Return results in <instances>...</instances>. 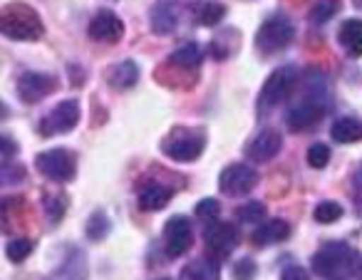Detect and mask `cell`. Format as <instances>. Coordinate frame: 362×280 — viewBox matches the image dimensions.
<instances>
[{"mask_svg": "<svg viewBox=\"0 0 362 280\" xmlns=\"http://www.w3.org/2000/svg\"><path fill=\"white\" fill-rule=\"evenodd\" d=\"M0 33L11 40H37L42 35V23L28 6H13L0 18Z\"/></svg>", "mask_w": 362, "mask_h": 280, "instance_id": "2", "label": "cell"}, {"mask_svg": "<svg viewBox=\"0 0 362 280\" xmlns=\"http://www.w3.org/2000/svg\"><path fill=\"white\" fill-rule=\"evenodd\" d=\"M0 146H3V164H11L13 161V154H16V144L8 134L0 136Z\"/></svg>", "mask_w": 362, "mask_h": 280, "instance_id": "35", "label": "cell"}, {"mask_svg": "<svg viewBox=\"0 0 362 280\" xmlns=\"http://www.w3.org/2000/svg\"><path fill=\"white\" fill-rule=\"evenodd\" d=\"M171 201V189L164 184H146L139 191V206L144 211H159Z\"/></svg>", "mask_w": 362, "mask_h": 280, "instance_id": "23", "label": "cell"}, {"mask_svg": "<svg viewBox=\"0 0 362 280\" xmlns=\"http://www.w3.org/2000/svg\"><path fill=\"white\" fill-rule=\"evenodd\" d=\"M233 216H236V221H241V223H258V221L266 218V206H263L261 201H246V204L233 211Z\"/></svg>", "mask_w": 362, "mask_h": 280, "instance_id": "25", "label": "cell"}, {"mask_svg": "<svg viewBox=\"0 0 362 280\" xmlns=\"http://www.w3.org/2000/svg\"><path fill=\"white\" fill-rule=\"evenodd\" d=\"M313 216H315L317 223H335L337 218L342 216V206L337 204V201H320V204L315 206V211H313Z\"/></svg>", "mask_w": 362, "mask_h": 280, "instance_id": "27", "label": "cell"}, {"mask_svg": "<svg viewBox=\"0 0 362 280\" xmlns=\"http://www.w3.org/2000/svg\"><path fill=\"white\" fill-rule=\"evenodd\" d=\"M293 42V23L286 16H271L256 33V47L263 55H276Z\"/></svg>", "mask_w": 362, "mask_h": 280, "instance_id": "3", "label": "cell"}, {"mask_svg": "<svg viewBox=\"0 0 362 280\" xmlns=\"http://www.w3.org/2000/svg\"><path fill=\"white\" fill-rule=\"evenodd\" d=\"M90 37L97 42H107V45H115L124 35V23L115 16L112 11H100L90 21Z\"/></svg>", "mask_w": 362, "mask_h": 280, "instance_id": "11", "label": "cell"}, {"mask_svg": "<svg viewBox=\"0 0 362 280\" xmlns=\"http://www.w3.org/2000/svg\"><path fill=\"white\" fill-rule=\"evenodd\" d=\"M161 280H169V278H161Z\"/></svg>", "mask_w": 362, "mask_h": 280, "instance_id": "38", "label": "cell"}, {"mask_svg": "<svg viewBox=\"0 0 362 280\" xmlns=\"http://www.w3.org/2000/svg\"><path fill=\"white\" fill-rule=\"evenodd\" d=\"M80 122V102L77 100H65L60 105L52 107L50 115L42 119L40 132L42 136H55V134H67L72 132Z\"/></svg>", "mask_w": 362, "mask_h": 280, "instance_id": "6", "label": "cell"}, {"mask_svg": "<svg viewBox=\"0 0 362 280\" xmlns=\"http://www.w3.org/2000/svg\"><path fill=\"white\" fill-rule=\"evenodd\" d=\"M194 243V231H192V221L187 216H174V218L166 221L164 228V248L169 258H179L184 255Z\"/></svg>", "mask_w": 362, "mask_h": 280, "instance_id": "8", "label": "cell"}, {"mask_svg": "<svg viewBox=\"0 0 362 280\" xmlns=\"http://www.w3.org/2000/svg\"><path fill=\"white\" fill-rule=\"evenodd\" d=\"M35 166L42 176H47L50 181H72L75 179V156L67 149H47L42 154L35 156Z\"/></svg>", "mask_w": 362, "mask_h": 280, "instance_id": "5", "label": "cell"}, {"mask_svg": "<svg viewBox=\"0 0 362 280\" xmlns=\"http://www.w3.org/2000/svg\"><path fill=\"white\" fill-rule=\"evenodd\" d=\"M352 3H355L357 8H362V0H352Z\"/></svg>", "mask_w": 362, "mask_h": 280, "instance_id": "37", "label": "cell"}, {"mask_svg": "<svg viewBox=\"0 0 362 280\" xmlns=\"http://www.w3.org/2000/svg\"><path fill=\"white\" fill-rule=\"evenodd\" d=\"M283 146V136L276 129H263L258 136H253V141L246 146V156L251 161H271L273 156L281 151Z\"/></svg>", "mask_w": 362, "mask_h": 280, "instance_id": "12", "label": "cell"}, {"mask_svg": "<svg viewBox=\"0 0 362 280\" xmlns=\"http://www.w3.org/2000/svg\"><path fill=\"white\" fill-rule=\"evenodd\" d=\"M337 11V0H317L315 6L310 8V23L313 25H322V23H327L332 16H335Z\"/></svg>", "mask_w": 362, "mask_h": 280, "instance_id": "28", "label": "cell"}, {"mask_svg": "<svg viewBox=\"0 0 362 280\" xmlns=\"http://www.w3.org/2000/svg\"><path fill=\"white\" fill-rule=\"evenodd\" d=\"M327 161H330V149H327L325 144H313L310 149H308V164L313 166V169H325Z\"/></svg>", "mask_w": 362, "mask_h": 280, "instance_id": "30", "label": "cell"}, {"mask_svg": "<svg viewBox=\"0 0 362 280\" xmlns=\"http://www.w3.org/2000/svg\"><path fill=\"white\" fill-rule=\"evenodd\" d=\"M23 174H25V169L21 164L13 166V161L11 164H3V181L6 184H16V179H23Z\"/></svg>", "mask_w": 362, "mask_h": 280, "instance_id": "34", "label": "cell"}, {"mask_svg": "<svg viewBox=\"0 0 362 280\" xmlns=\"http://www.w3.org/2000/svg\"><path fill=\"white\" fill-rule=\"evenodd\" d=\"M192 18L197 25L214 28L226 18V6H221L218 0H197L192 3Z\"/></svg>", "mask_w": 362, "mask_h": 280, "instance_id": "20", "label": "cell"}, {"mask_svg": "<svg viewBox=\"0 0 362 280\" xmlns=\"http://www.w3.org/2000/svg\"><path fill=\"white\" fill-rule=\"evenodd\" d=\"M337 40L345 47V52L350 57H360L362 55V21H345L337 33Z\"/></svg>", "mask_w": 362, "mask_h": 280, "instance_id": "22", "label": "cell"}, {"mask_svg": "<svg viewBox=\"0 0 362 280\" xmlns=\"http://www.w3.org/2000/svg\"><path fill=\"white\" fill-rule=\"evenodd\" d=\"M30 253H33L30 238H13L11 243L6 245V255H8V260H13V263H21V260H25Z\"/></svg>", "mask_w": 362, "mask_h": 280, "instance_id": "29", "label": "cell"}, {"mask_svg": "<svg viewBox=\"0 0 362 280\" xmlns=\"http://www.w3.org/2000/svg\"><path fill=\"white\" fill-rule=\"evenodd\" d=\"M164 151L174 161H194L204 151V139L199 134H181L176 139L166 141Z\"/></svg>", "mask_w": 362, "mask_h": 280, "instance_id": "14", "label": "cell"}, {"mask_svg": "<svg viewBox=\"0 0 362 280\" xmlns=\"http://www.w3.org/2000/svg\"><path fill=\"white\" fill-rule=\"evenodd\" d=\"M206 240V255H211L214 260L221 263L223 258L233 253V248L238 245V231L233 223H214L204 235Z\"/></svg>", "mask_w": 362, "mask_h": 280, "instance_id": "9", "label": "cell"}, {"mask_svg": "<svg viewBox=\"0 0 362 280\" xmlns=\"http://www.w3.org/2000/svg\"><path fill=\"white\" fill-rule=\"evenodd\" d=\"M110 233V218L105 211H95L87 221V238L90 240H105Z\"/></svg>", "mask_w": 362, "mask_h": 280, "instance_id": "26", "label": "cell"}, {"mask_svg": "<svg viewBox=\"0 0 362 280\" xmlns=\"http://www.w3.org/2000/svg\"><path fill=\"white\" fill-rule=\"evenodd\" d=\"M107 82L112 90H132L139 82V67L134 60H122L107 70Z\"/></svg>", "mask_w": 362, "mask_h": 280, "instance_id": "18", "label": "cell"}, {"mask_svg": "<svg viewBox=\"0 0 362 280\" xmlns=\"http://www.w3.org/2000/svg\"><path fill=\"white\" fill-rule=\"evenodd\" d=\"M258 184V171L248 164H231L218 176V189L226 196H246Z\"/></svg>", "mask_w": 362, "mask_h": 280, "instance_id": "7", "label": "cell"}, {"mask_svg": "<svg viewBox=\"0 0 362 280\" xmlns=\"http://www.w3.org/2000/svg\"><path fill=\"white\" fill-rule=\"evenodd\" d=\"M325 115V110L308 100H300L298 105H293L286 115V122H288V129L291 132H305L310 127H315L320 122V117Z\"/></svg>", "mask_w": 362, "mask_h": 280, "instance_id": "13", "label": "cell"}, {"mask_svg": "<svg viewBox=\"0 0 362 280\" xmlns=\"http://www.w3.org/2000/svg\"><path fill=\"white\" fill-rule=\"evenodd\" d=\"M57 90V80L45 72H25L18 82V95L25 105H37Z\"/></svg>", "mask_w": 362, "mask_h": 280, "instance_id": "10", "label": "cell"}, {"mask_svg": "<svg viewBox=\"0 0 362 280\" xmlns=\"http://www.w3.org/2000/svg\"><path fill=\"white\" fill-rule=\"evenodd\" d=\"M303 100L313 102V105L322 107V110H327V105H330V87H327V80L322 72L317 70H308L305 77H303Z\"/></svg>", "mask_w": 362, "mask_h": 280, "instance_id": "16", "label": "cell"}, {"mask_svg": "<svg viewBox=\"0 0 362 280\" xmlns=\"http://www.w3.org/2000/svg\"><path fill=\"white\" fill-rule=\"evenodd\" d=\"M169 62H174V65H179V67H197L199 62H202V47L192 40L184 42L179 50L171 52Z\"/></svg>", "mask_w": 362, "mask_h": 280, "instance_id": "24", "label": "cell"}, {"mask_svg": "<svg viewBox=\"0 0 362 280\" xmlns=\"http://www.w3.org/2000/svg\"><path fill=\"white\" fill-rule=\"evenodd\" d=\"M288 235H291V226H288V221L271 218V221H263V223L256 228V233H253V243H256L258 248H266V245L286 240Z\"/></svg>", "mask_w": 362, "mask_h": 280, "instance_id": "19", "label": "cell"}, {"mask_svg": "<svg viewBox=\"0 0 362 280\" xmlns=\"http://www.w3.org/2000/svg\"><path fill=\"white\" fill-rule=\"evenodd\" d=\"M298 85V70L293 65H286V67H278L271 77L266 80L261 90V97H258V115L266 117L271 110H276L278 105L291 97V92L296 90Z\"/></svg>", "mask_w": 362, "mask_h": 280, "instance_id": "1", "label": "cell"}, {"mask_svg": "<svg viewBox=\"0 0 362 280\" xmlns=\"http://www.w3.org/2000/svg\"><path fill=\"white\" fill-rule=\"evenodd\" d=\"M179 280H221V265L218 260H214L211 255H204V258L189 260L181 270Z\"/></svg>", "mask_w": 362, "mask_h": 280, "instance_id": "17", "label": "cell"}, {"mask_svg": "<svg viewBox=\"0 0 362 280\" xmlns=\"http://www.w3.org/2000/svg\"><path fill=\"white\" fill-rule=\"evenodd\" d=\"M45 211H47V216H50L52 223H57V221L62 218V214H65V199H57V196H47Z\"/></svg>", "mask_w": 362, "mask_h": 280, "instance_id": "33", "label": "cell"}, {"mask_svg": "<svg viewBox=\"0 0 362 280\" xmlns=\"http://www.w3.org/2000/svg\"><path fill=\"white\" fill-rule=\"evenodd\" d=\"M281 280H308V273L300 268V265H288V268L283 270Z\"/></svg>", "mask_w": 362, "mask_h": 280, "instance_id": "36", "label": "cell"}, {"mask_svg": "<svg viewBox=\"0 0 362 280\" xmlns=\"http://www.w3.org/2000/svg\"><path fill=\"white\" fill-rule=\"evenodd\" d=\"M179 23V3L176 0H161L151 8V30L156 35H169Z\"/></svg>", "mask_w": 362, "mask_h": 280, "instance_id": "15", "label": "cell"}, {"mask_svg": "<svg viewBox=\"0 0 362 280\" xmlns=\"http://www.w3.org/2000/svg\"><path fill=\"white\" fill-rule=\"evenodd\" d=\"M330 136L337 144H355L362 139V122L355 117H340V119L332 122Z\"/></svg>", "mask_w": 362, "mask_h": 280, "instance_id": "21", "label": "cell"}, {"mask_svg": "<svg viewBox=\"0 0 362 280\" xmlns=\"http://www.w3.org/2000/svg\"><path fill=\"white\" fill-rule=\"evenodd\" d=\"M194 211H197V216L202 221H214V218H218V214H221V204H218L216 199H202Z\"/></svg>", "mask_w": 362, "mask_h": 280, "instance_id": "31", "label": "cell"}, {"mask_svg": "<svg viewBox=\"0 0 362 280\" xmlns=\"http://www.w3.org/2000/svg\"><path fill=\"white\" fill-rule=\"evenodd\" d=\"M352 260L355 255L345 243H330L313 255V270L322 278H335L345 270H352Z\"/></svg>", "mask_w": 362, "mask_h": 280, "instance_id": "4", "label": "cell"}, {"mask_svg": "<svg viewBox=\"0 0 362 280\" xmlns=\"http://www.w3.org/2000/svg\"><path fill=\"white\" fill-rule=\"evenodd\" d=\"M253 275H256V263L251 258H241L233 265V278L236 280H253Z\"/></svg>", "mask_w": 362, "mask_h": 280, "instance_id": "32", "label": "cell"}]
</instances>
